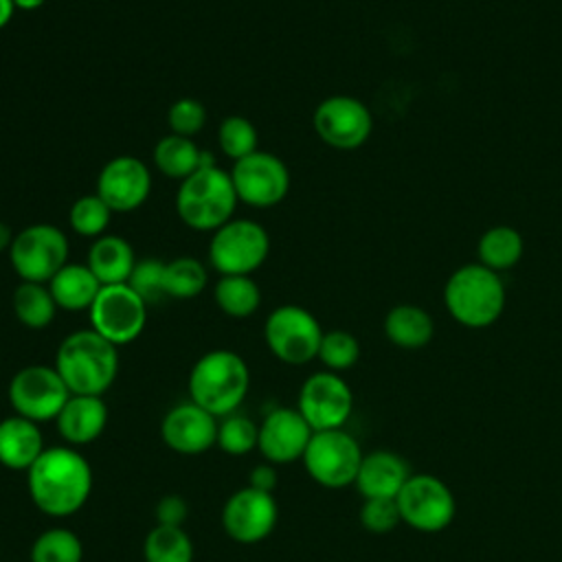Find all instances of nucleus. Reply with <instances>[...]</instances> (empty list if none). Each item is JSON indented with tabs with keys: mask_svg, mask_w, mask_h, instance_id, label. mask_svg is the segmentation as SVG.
I'll use <instances>...</instances> for the list:
<instances>
[{
	"mask_svg": "<svg viewBox=\"0 0 562 562\" xmlns=\"http://www.w3.org/2000/svg\"><path fill=\"white\" fill-rule=\"evenodd\" d=\"M94 474L88 459L72 446H46L26 470V490L33 505L50 518L77 514L90 498Z\"/></svg>",
	"mask_w": 562,
	"mask_h": 562,
	"instance_id": "obj_1",
	"label": "nucleus"
},
{
	"mask_svg": "<svg viewBox=\"0 0 562 562\" xmlns=\"http://www.w3.org/2000/svg\"><path fill=\"white\" fill-rule=\"evenodd\" d=\"M53 367L70 395H103L119 375V347L94 329H77L59 342Z\"/></svg>",
	"mask_w": 562,
	"mask_h": 562,
	"instance_id": "obj_2",
	"label": "nucleus"
},
{
	"mask_svg": "<svg viewBox=\"0 0 562 562\" xmlns=\"http://www.w3.org/2000/svg\"><path fill=\"white\" fill-rule=\"evenodd\" d=\"M187 386L189 400L220 419L235 413L246 400L250 369L237 351L211 349L191 367Z\"/></svg>",
	"mask_w": 562,
	"mask_h": 562,
	"instance_id": "obj_3",
	"label": "nucleus"
},
{
	"mask_svg": "<svg viewBox=\"0 0 562 562\" xmlns=\"http://www.w3.org/2000/svg\"><path fill=\"white\" fill-rule=\"evenodd\" d=\"M505 301L507 292L501 274L479 261L452 270L443 285L448 314L470 329L494 325L505 310Z\"/></svg>",
	"mask_w": 562,
	"mask_h": 562,
	"instance_id": "obj_4",
	"label": "nucleus"
},
{
	"mask_svg": "<svg viewBox=\"0 0 562 562\" xmlns=\"http://www.w3.org/2000/svg\"><path fill=\"white\" fill-rule=\"evenodd\" d=\"M237 202L231 173L215 162H209L180 180L176 191V213L180 222L202 233H213L233 220Z\"/></svg>",
	"mask_w": 562,
	"mask_h": 562,
	"instance_id": "obj_5",
	"label": "nucleus"
},
{
	"mask_svg": "<svg viewBox=\"0 0 562 562\" xmlns=\"http://www.w3.org/2000/svg\"><path fill=\"white\" fill-rule=\"evenodd\" d=\"M270 252L268 231L246 217H233L211 233L209 263L220 274H252Z\"/></svg>",
	"mask_w": 562,
	"mask_h": 562,
	"instance_id": "obj_6",
	"label": "nucleus"
},
{
	"mask_svg": "<svg viewBox=\"0 0 562 562\" xmlns=\"http://www.w3.org/2000/svg\"><path fill=\"white\" fill-rule=\"evenodd\" d=\"M68 237L55 224H29L13 235L9 261L20 281L48 283L68 263Z\"/></svg>",
	"mask_w": 562,
	"mask_h": 562,
	"instance_id": "obj_7",
	"label": "nucleus"
},
{
	"mask_svg": "<svg viewBox=\"0 0 562 562\" xmlns=\"http://www.w3.org/2000/svg\"><path fill=\"white\" fill-rule=\"evenodd\" d=\"M323 327L316 316L294 303L274 307L263 323V340L270 353L285 364H307L318 356Z\"/></svg>",
	"mask_w": 562,
	"mask_h": 562,
	"instance_id": "obj_8",
	"label": "nucleus"
},
{
	"mask_svg": "<svg viewBox=\"0 0 562 562\" xmlns=\"http://www.w3.org/2000/svg\"><path fill=\"white\" fill-rule=\"evenodd\" d=\"M362 457L358 439L345 428H336L314 432L301 461L314 483L327 490H342L356 483Z\"/></svg>",
	"mask_w": 562,
	"mask_h": 562,
	"instance_id": "obj_9",
	"label": "nucleus"
},
{
	"mask_svg": "<svg viewBox=\"0 0 562 562\" xmlns=\"http://www.w3.org/2000/svg\"><path fill=\"white\" fill-rule=\"evenodd\" d=\"M400 518L419 533H439L457 516V498L452 490L435 474H411L395 496Z\"/></svg>",
	"mask_w": 562,
	"mask_h": 562,
	"instance_id": "obj_10",
	"label": "nucleus"
},
{
	"mask_svg": "<svg viewBox=\"0 0 562 562\" xmlns=\"http://www.w3.org/2000/svg\"><path fill=\"white\" fill-rule=\"evenodd\" d=\"M70 391L53 364H26L9 382V402L15 415L35 424L55 422Z\"/></svg>",
	"mask_w": 562,
	"mask_h": 562,
	"instance_id": "obj_11",
	"label": "nucleus"
},
{
	"mask_svg": "<svg viewBox=\"0 0 562 562\" xmlns=\"http://www.w3.org/2000/svg\"><path fill=\"white\" fill-rule=\"evenodd\" d=\"M90 329L101 334L112 345L134 342L147 323V303L127 285H101L94 303L88 310Z\"/></svg>",
	"mask_w": 562,
	"mask_h": 562,
	"instance_id": "obj_12",
	"label": "nucleus"
},
{
	"mask_svg": "<svg viewBox=\"0 0 562 562\" xmlns=\"http://www.w3.org/2000/svg\"><path fill=\"white\" fill-rule=\"evenodd\" d=\"M296 411L314 432L345 428L353 411V393L340 373L323 369L303 380Z\"/></svg>",
	"mask_w": 562,
	"mask_h": 562,
	"instance_id": "obj_13",
	"label": "nucleus"
},
{
	"mask_svg": "<svg viewBox=\"0 0 562 562\" xmlns=\"http://www.w3.org/2000/svg\"><path fill=\"white\" fill-rule=\"evenodd\" d=\"M316 136L340 151H351L364 145L373 130L369 108L351 94H331L323 99L312 116Z\"/></svg>",
	"mask_w": 562,
	"mask_h": 562,
	"instance_id": "obj_14",
	"label": "nucleus"
},
{
	"mask_svg": "<svg viewBox=\"0 0 562 562\" xmlns=\"http://www.w3.org/2000/svg\"><path fill=\"white\" fill-rule=\"evenodd\" d=\"M237 200L252 209L277 206L290 191V171L285 162L270 151H252L235 160L228 171Z\"/></svg>",
	"mask_w": 562,
	"mask_h": 562,
	"instance_id": "obj_15",
	"label": "nucleus"
},
{
	"mask_svg": "<svg viewBox=\"0 0 562 562\" xmlns=\"http://www.w3.org/2000/svg\"><path fill=\"white\" fill-rule=\"evenodd\" d=\"M279 518L277 501L270 492L250 485L235 490L222 507V527L226 536L239 544H257L266 540Z\"/></svg>",
	"mask_w": 562,
	"mask_h": 562,
	"instance_id": "obj_16",
	"label": "nucleus"
},
{
	"mask_svg": "<svg viewBox=\"0 0 562 562\" xmlns=\"http://www.w3.org/2000/svg\"><path fill=\"white\" fill-rule=\"evenodd\" d=\"M94 193L114 213L136 211L151 193V171L136 156H114L101 167Z\"/></svg>",
	"mask_w": 562,
	"mask_h": 562,
	"instance_id": "obj_17",
	"label": "nucleus"
},
{
	"mask_svg": "<svg viewBox=\"0 0 562 562\" xmlns=\"http://www.w3.org/2000/svg\"><path fill=\"white\" fill-rule=\"evenodd\" d=\"M314 430L296 408L277 406L259 424L257 450L263 461L272 465H285L301 461Z\"/></svg>",
	"mask_w": 562,
	"mask_h": 562,
	"instance_id": "obj_18",
	"label": "nucleus"
},
{
	"mask_svg": "<svg viewBox=\"0 0 562 562\" xmlns=\"http://www.w3.org/2000/svg\"><path fill=\"white\" fill-rule=\"evenodd\" d=\"M217 424L220 419L215 415L187 400L165 413L160 422V439L178 454H202L217 443Z\"/></svg>",
	"mask_w": 562,
	"mask_h": 562,
	"instance_id": "obj_19",
	"label": "nucleus"
},
{
	"mask_svg": "<svg viewBox=\"0 0 562 562\" xmlns=\"http://www.w3.org/2000/svg\"><path fill=\"white\" fill-rule=\"evenodd\" d=\"M105 424L108 406L103 395H70L55 419L59 437L72 448L97 441L105 430Z\"/></svg>",
	"mask_w": 562,
	"mask_h": 562,
	"instance_id": "obj_20",
	"label": "nucleus"
},
{
	"mask_svg": "<svg viewBox=\"0 0 562 562\" xmlns=\"http://www.w3.org/2000/svg\"><path fill=\"white\" fill-rule=\"evenodd\" d=\"M411 468L393 450H373L362 457L356 490L362 498H395L411 476Z\"/></svg>",
	"mask_w": 562,
	"mask_h": 562,
	"instance_id": "obj_21",
	"label": "nucleus"
},
{
	"mask_svg": "<svg viewBox=\"0 0 562 562\" xmlns=\"http://www.w3.org/2000/svg\"><path fill=\"white\" fill-rule=\"evenodd\" d=\"M46 450L40 424L9 415L0 419V465L15 472H26Z\"/></svg>",
	"mask_w": 562,
	"mask_h": 562,
	"instance_id": "obj_22",
	"label": "nucleus"
},
{
	"mask_svg": "<svg viewBox=\"0 0 562 562\" xmlns=\"http://www.w3.org/2000/svg\"><path fill=\"white\" fill-rule=\"evenodd\" d=\"M136 261L138 259L134 248L125 237L105 233L92 241L86 266L92 270L101 285H116L127 283Z\"/></svg>",
	"mask_w": 562,
	"mask_h": 562,
	"instance_id": "obj_23",
	"label": "nucleus"
},
{
	"mask_svg": "<svg viewBox=\"0 0 562 562\" xmlns=\"http://www.w3.org/2000/svg\"><path fill=\"white\" fill-rule=\"evenodd\" d=\"M384 336L400 349H422L432 340L435 323L432 316L413 303L393 305L382 323Z\"/></svg>",
	"mask_w": 562,
	"mask_h": 562,
	"instance_id": "obj_24",
	"label": "nucleus"
},
{
	"mask_svg": "<svg viewBox=\"0 0 562 562\" xmlns=\"http://www.w3.org/2000/svg\"><path fill=\"white\" fill-rule=\"evenodd\" d=\"M46 285L57 307L66 312H88L101 290L99 279L86 263H66Z\"/></svg>",
	"mask_w": 562,
	"mask_h": 562,
	"instance_id": "obj_25",
	"label": "nucleus"
},
{
	"mask_svg": "<svg viewBox=\"0 0 562 562\" xmlns=\"http://www.w3.org/2000/svg\"><path fill=\"white\" fill-rule=\"evenodd\" d=\"M154 167L173 180H184L191 173H195L200 167L213 162L206 151H202L193 138L178 136V134H165L156 147H154Z\"/></svg>",
	"mask_w": 562,
	"mask_h": 562,
	"instance_id": "obj_26",
	"label": "nucleus"
},
{
	"mask_svg": "<svg viewBox=\"0 0 562 562\" xmlns=\"http://www.w3.org/2000/svg\"><path fill=\"white\" fill-rule=\"evenodd\" d=\"M213 301L231 318H248L261 305V290L250 274H220L213 285Z\"/></svg>",
	"mask_w": 562,
	"mask_h": 562,
	"instance_id": "obj_27",
	"label": "nucleus"
},
{
	"mask_svg": "<svg viewBox=\"0 0 562 562\" xmlns=\"http://www.w3.org/2000/svg\"><path fill=\"white\" fill-rule=\"evenodd\" d=\"M476 252H479V263H483L494 272H501V270L514 268L520 261L525 252V241L514 226L498 224L487 228L479 237Z\"/></svg>",
	"mask_w": 562,
	"mask_h": 562,
	"instance_id": "obj_28",
	"label": "nucleus"
},
{
	"mask_svg": "<svg viewBox=\"0 0 562 562\" xmlns=\"http://www.w3.org/2000/svg\"><path fill=\"white\" fill-rule=\"evenodd\" d=\"M11 307L15 318L29 329H44L57 314V303L46 283L20 281L11 294Z\"/></svg>",
	"mask_w": 562,
	"mask_h": 562,
	"instance_id": "obj_29",
	"label": "nucleus"
},
{
	"mask_svg": "<svg viewBox=\"0 0 562 562\" xmlns=\"http://www.w3.org/2000/svg\"><path fill=\"white\" fill-rule=\"evenodd\" d=\"M145 562H193V540L182 527L156 525L143 540Z\"/></svg>",
	"mask_w": 562,
	"mask_h": 562,
	"instance_id": "obj_30",
	"label": "nucleus"
},
{
	"mask_svg": "<svg viewBox=\"0 0 562 562\" xmlns=\"http://www.w3.org/2000/svg\"><path fill=\"white\" fill-rule=\"evenodd\" d=\"M206 266L191 255L173 257L165 263V296L193 299L206 288Z\"/></svg>",
	"mask_w": 562,
	"mask_h": 562,
	"instance_id": "obj_31",
	"label": "nucleus"
},
{
	"mask_svg": "<svg viewBox=\"0 0 562 562\" xmlns=\"http://www.w3.org/2000/svg\"><path fill=\"white\" fill-rule=\"evenodd\" d=\"M29 560L31 562H81L83 542L75 531L66 527H50L33 540Z\"/></svg>",
	"mask_w": 562,
	"mask_h": 562,
	"instance_id": "obj_32",
	"label": "nucleus"
},
{
	"mask_svg": "<svg viewBox=\"0 0 562 562\" xmlns=\"http://www.w3.org/2000/svg\"><path fill=\"white\" fill-rule=\"evenodd\" d=\"M259 441V424H255L248 415L235 411L226 417H220L217 424V448L231 457H244L257 450Z\"/></svg>",
	"mask_w": 562,
	"mask_h": 562,
	"instance_id": "obj_33",
	"label": "nucleus"
},
{
	"mask_svg": "<svg viewBox=\"0 0 562 562\" xmlns=\"http://www.w3.org/2000/svg\"><path fill=\"white\" fill-rule=\"evenodd\" d=\"M112 213L114 211L97 193H88L72 202L70 211H68V224L77 235L97 239V237L105 235Z\"/></svg>",
	"mask_w": 562,
	"mask_h": 562,
	"instance_id": "obj_34",
	"label": "nucleus"
},
{
	"mask_svg": "<svg viewBox=\"0 0 562 562\" xmlns=\"http://www.w3.org/2000/svg\"><path fill=\"white\" fill-rule=\"evenodd\" d=\"M217 143L224 156L233 158V162L241 160L252 151H257V143H259L257 127L250 119L241 114H228L226 119H222L217 127Z\"/></svg>",
	"mask_w": 562,
	"mask_h": 562,
	"instance_id": "obj_35",
	"label": "nucleus"
},
{
	"mask_svg": "<svg viewBox=\"0 0 562 562\" xmlns=\"http://www.w3.org/2000/svg\"><path fill=\"white\" fill-rule=\"evenodd\" d=\"M316 358L327 371L342 373L360 360V342L351 331L329 329L323 334Z\"/></svg>",
	"mask_w": 562,
	"mask_h": 562,
	"instance_id": "obj_36",
	"label": "nucleus"
},
{
	"mask_svg": "<svg viewBox=\"0 0 562 562\" xmlns=\"http://www.w3.org/2000/svg\"><path fill=\"white\" fill-rule=\"evenodd\" d=\"M127 285L149 305L165 296V261L160 259H138Z\"/></svg>",
	"mask_w": 562,
	"mask_h": 562,
	"instance_id": "obj_37",
	"label": "nucleus"
},
{
	"mask_svg": "<svg viewBox=\"0 0 562 562\" xmlns=\"http://www.w3.org/2000/svg\"><path fill=\"white\" fill-rule=\"evenodd\" d=\"M206 123V108L193 97L176 99L167 112V125L171 134L193 138Z\"/></svg>",
	"mask_w": 562,
	"mask_h": 562,
	"instance_id": "obj_38",
	"label": "nucleus"
},
{
	"mask_svg": "<svg viewBox=\"0 0 562 562\" xmlns=\"http://www.w3.org/2000/svg\"><path fill=\"white\" fill-rule=\"evenodd\" d=\"M358 518L369 533H389L402 522L395 498H362Z\"/></svg>",
	"mask_w": 562,
	"mask_h": 562,
	"instance_id": "obj_39",
	"label": "nucleus"
},
{
	"mask_svg": "<svg viewBox=\"0 0 562 562\" xmlns=\"http://www.w3.org/2000/svg\"><path fill=\"white\" fill-rule=\"evenodd\" d=\"M189 516V505L178 494H167L156 505V525H171L182 527V522Z\"/></svg>",
	"mask_w": 562,
	"mask_h": 562,
	"instance_id": "obj_40",
	"label": "nucleus"
},
{
	"mask_svg": "<svg viewBox=\"0 0 562 562\" xmlns=\"http://www.w3.org/2000/svg\"><path fill=\"white\" fill-rule=\"evenodd\" d=\"M277 483H279L277 465H272V463H268V461L255 465V468L250 470V474H248V485L255 487V490H261V492H270V494H272L274 487H277Z\"/></svg>",
	"mask_w": 562,
	"mask_h": 562,
	"instance_id": "obj_41",
	"label": "nucleus"
},
{
	"mask_svg": "<svg viewBox=\"0 0 562 562\" xmlns=\"http://www.w3.org/2000/svg\"><path fill=\"white\" fill-rule=\"evenodd\" d=\"M15 11H18V9H15L13 0H0V31L11 22V18H13Z\"/></svg>",
	"mask_w": 562,
	"mask_h": 562,
	"instance_id": "obj_42",
	"label": "nucleus"
},
{
	"mask_svg": "<svg viewBox=\"0 0 562 562\" xmlns=\"http://www.w3.org/2000/svg\"><path fill=\"white\" fill-rule=\"evenodd\" d=\"M11 241H13V233H11V228H9L4 222H0V252L9 250Z\"/></svg>",
	"mask_w": 562,
	"mask_h": 562,
	"instance_id": "obj_43",
	"label": "nucleus"
},
{
	"mask_svg": "<svg viewBox=\"0 0 562 562\" xmlns=\"http://www.w3.org/2000/svg\"><path fill=\"white\" fill-rule=\"evenodd\" d=\"M46 0H13L15 9L20 11H37Z\"/></svg>",
	"mask_w": 562,
	"mask_h": 562,
	"instance_id": "obj_44",
	"label": "nucleus"
}]
</instances>
